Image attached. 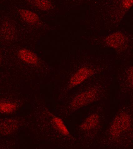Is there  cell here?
Wrapping results in <instances>:
<instances>
[{
    "instance_id": "4fadbf2b",
    "label": "cell",
    "mask_w": 133,
    "mask_h": 149,
    "mask_svg": "<svg viewBox=\"0 0 133 149\" xmlns=\"http://www.w3.org/2000/svg\"><path fill=\"white\" fill-rule=\"evenodd\" d=\"M133 6V0H122L121 6L125 10H128Z\"/></svg>"
},
{
    "instance_id": "52a82bcc",
    "label": "cell",
    "mask_w": 133,
    "mask_h": 149,
    "mask_svg": "<svg viewBox=\"0 0 133 149\" xmlns=\"http://www.w3.org/2000/svg\"><path fill=\"white\" fill-rule=\"evenodd\" d=\"M99 115L94 113L90 115L83 122L80 126V129L83 130H88L94 129L99 124Z\"/></svg>"
},
{
    "instance_id": "8992f818",
    "label": "cell",
    "mask_w": 133,
    "mask_h": 149,
    "mask_svg": "<svg viewBox=\"0 0 133 149\" xmlns=\"http://www.w3.org/2000/svg\"><path fill=\"white\" fill-rule=\"evenodd\" d=\"M18 123L15 120L7 119L1 122V132L2 134L6 135L11 134L18 128Z\"/></svg>"
},
{
    "instance_id": "8fae6325",
    "label": "cell",
    "mask_w": 133,
    "mask_h": 149,
    "mask_svg": "<svg viewBox=\"0 0 133 149\" xmlns=\"http://www.w3.org/2000/svg\"><path fill=\"white\" fill-rule=\"evenodd\" d=\"M1 111L4 113H10L16 110L17 105L14 102H1Z\"/></svg>"
},
{
    "instance_id": "5b68a950",
    "label": "cell",
    "mask_w": 133,
    "mask_h": 149,
    "mask_svg": "<svg viewBox=\"0 0 133 149\" xmlns=\"http://www.w3.org/2000/svg\"><path fill=\"white\" fill-rule=\"evenodd\" d=\"M18 57L24 62L31 65H35L38 63V57L30 50L23 49L20 50L18 53Z\"/></svg>"
},
{
    "instance_id": "30bf717a",
    "label": "cell",
    "mask_w": 133,
    "mask_h": 149,
    "mask_svg": "<svg viewBox=\"0 0 133 149\" xmlns=\"http://www.w3.org/2000/svg\"><path fill=\"white\" fill-rule=\"evenodd\" d=\"M52 122L54 126L63 135L68 136L69 134L70 133L68 129L61 119L59 117H54L52 120Z\"/></svg>"
},
{
    "instance_id": "ba28073f",
    "label": "cell",
    "mask_w": 133,
    "mask_h": 149,
    "mask_svg": "<svg viewBox=\"0 0 133 149\" xmlns=\"http://www.w3.org/2000/svg\"><path fill=\"white\" fill-rule=\"evenodd\" d=\"M19 14L22 18L28 23H36L39 20V16L37 14L27 9H20Z\"/></svg>"
},
{
    "instance_id": "5bb4252c",
    "label": "cell",
    "mask_w": 133,
    "mask_h": 149,
    "mask_svg": "<svg viewBox=\"0 0 133 149\" xmlns=\"http://www.w3.org/2000/svg\"><path fill=\"white\" fill-rule=\"evenodd\" d=\"M127 79L128 82L133 86V66L130 68L127 72Z\"/></svg>"
},
{
    "instance_id": "3957f363",
    "label": "cell",
    "mask_w": 133,
    "mask_h": 149,
    "mask_svg": "<svg viewBox=\"0 0 133 149\" xmlns=\"http://www.w3.org/2000/svg\"><path fill=\"white\" fill-rule=\"evenodd\" d=\"M93 71L88 67H82L77 71L71 77L69 86L73 87L78 86L93 75Z\"/></svg>"
},
{
    "instance_id": "277c9868",
    "label": "cell",
    "mask_w": 133,
    "mask_h": 149,
    "mask_svg": "<svg viewBox=\"0 0 133 149\" xmlns=\"http://www.w3.org/2000/svg\"><path fill=\"white\" fill-rule=\"evenodd\" d=\"M126 38L122 33L116 32L110 34L106 37L105 42L110 47L114 49L122 47L126 43Z\"/></svg>"
},
{
    "instance_id": "9c48e42d",
    "label": "cell",
    "mask_w": 133,
    "mask_h": 149,
    "mask_svg": "<svg viewBox=\"0 0 133 149\" xmlns=\"http://www.w3.org/2000/svg\"><path fill=\"white\" fill-rule=\"evenodd\" d=\"M29 1L40 10H48L52 7V3L49 0H29Z\"/></svg>"
},
{
    "instance_id": "7a4b0ae2",
    "label": "cell",
    "mask_w": 133,
    "mask_h": 149,
    "mask_svg": "<svg viewBox=\"0 0 133 149\" xmlns=\"http://www.w3.org/2000/svg\"><path fill=\"white\" fill-rule=\"evenodd\" d=\"M97 95V90L95 88L85 91L78 94L73 99L71 102V107L74 109H79L91 103L96 99Z\"/></svg>"
},
{
    "instance_id": "7c38bea8",
    "label": "cell",
    "mask_w": 133,
    "mask_h": 149,
    "mask_svg": "<svg viewBox=\"0 0 133 149\" xmlns=\"http://www.w3.org/2000/svg\"><path fill=\"white\" fill-rule=\"evenodd\" d=\"M12 27L8 24H5V25L3 26V27L2 28V32H3V34H4V36H6V34L8 33L10 35V37H13V30Z\"/></svg>"
},
{
    "instance_id": "6da1fadb",
    "label": "cell",
    "mask_w": 133,
    "mask_h": 149,
    "mask_svg": "<svg viewBox=\"0 0 133 149\" xmlns=\"http://www.w3.org/2000/svg\"><path fill=\"white\" fill-rule=\"evenodd\" d=\"M131 124V120L129 115L126 113H121L115 118L111 125L110 134L114 137H119L129 129Z\"/></svg>"
}]
</instances>
